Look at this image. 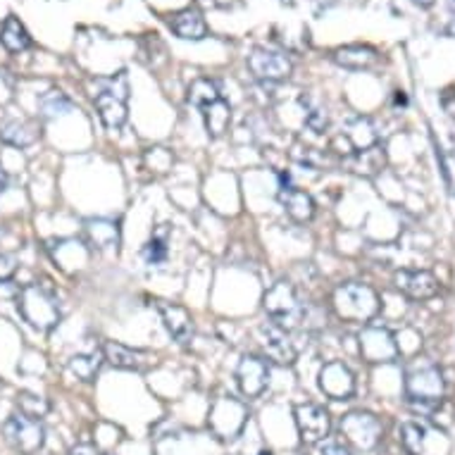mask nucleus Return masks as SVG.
<instances>
[{
    "label": "nucleus",
    "mask_w": 455,
    "mask_h": 455,
    "mask_svg": "<svg viewBox=\"0 0 455 455\" xmlns=\"http://www.w3.org/2000/svg\"><path fill=\"white\" fill-rule=\"evenodd\" d=\"M405 395L415 411L434 412L443 398V377L432 360L419 358L405 370Z\"/></svg>",
    "instance_id": "obj_1"
},
{
    "label": "nucleus",
    "mask_w": 455,
    "mask_h": 455,
    "mask_svg": "<svg viewBox=\"0 0 455 455\" xmlns=\"http://www.w3.org/2000/svg\"><path fill=\"white\" fill-rule=\"evenodd\" d=\"M265 313L269 322H275L286 331L306 327L310 307L300 300L299 291L291 282H275L265 293Z\"/></svg>",
    "instance_id": "obj_2"
},
{
    "label": "nucleus",
    "mask_w": 455,
    "mask_h": 455,
    "mask_svg": "<svg viewBox=\"0 0 455 455\" xmlns=\"http://www.w3.org/2000/svg\"><path fill=\"white\" fill-rule=\"evenodd\" d=\"M17 313L24 322L38 331H51L60 322V306L58 299L41 283H27L17 293Z\"/></svg>",
    "instance_id": "obj_3"
},
{
    "label": "nucleus",
    "mask_w": 455,
    "mask_h": 455,
    "mask_svg": "<svg viewBox=\"0 0 455 455\" xmlns=\"http://www.w3.org/2000/svg\"><path fill=\"white\" fill-rule=\"evenodd\" d=\"M334 310L346 322H370L379 313V296L374 293L372 286L360 282L339 283L334 289Z\"/></svg>",
    "instance_id": "obj_4"
},
{
    "label": "nucleus",
    "mask_w": 455,
    "mask_h": 455,
    "mask_svg": "<svg viewBox=\"0 0 455 455\" xmlns=\"http://www.w3.org/2000/svg\"><path fill=\"white\" fill-rule=\"evenodd\" d=\"M3 434H5V441L15 448L17 453L34 455L44 448L45 429L41 425V419L29 418L24 412H17V415L8 418V422L3 425Z\"/></svg>",
    "instance_id": "obj_5"
},
{
    "label": "nucleus",
    "mask_w": 455,
    "mask_h": 455,
    "mask_svg": "<svg viewBox=\"0 0 455 455\" xmlns=\"http://www.w3.org/2000/svg\"><path fill=\"white\" fill-rule=\"evenodd\" d=\"M246 62L255 79L265 84L286 82L293 72L291 58L286 52L272 51V48H253Z\"/></svg>",
    "instance_id": "obj_6"
},
{
    "label": "nucleus",
    "mask_w": 455,
    "mask_h": 455,
    "mask_svg": "<svg viewBox=\"0 0 455 455\" xmlns=\"http://www.w3.org/2000/svg\"><path fill=\"white\" fill-rule=\"evenodd\" d=\"M246 405L232 398V395H222V398H217L212 411H210L208 425L217 436L234 439V436H239L243 425H246Z\"/></svg>",
    "instance_id": "obj_7"
},
{
    "label": "nucleus",
    "mask_w": 455,
    "mask_h": 455,
    "mask_svg": "<svg viewBox=\"0 0 455 455\" xmlns=\"http://www.w3.org/2000/svg\"><path fill=\"white\" fill-rule=\"evenodd\" d=\"M360 355L367 363H394L401 355V348L395 344V336L381 324H367L358 336Z\"/></svg>",
    "instance_id": "obj_8"
},
{
    "label": "nucleus",
    "mask_w": 455,
    "mask_h": 455,
    "mask_svg": "<svg viewBox=\"0 0 455 455\" xmlns=\"http://www.w3.org/2000/svg\"><path fill=\"white\" fill-rule=\"evenodd\" d=\"M341 436L360 451H372L381 439V422L370 412H348L339 422Z\"/></svg>",
    "instance_id": "obj_9"
},
{
    "label": "nucleus",
    "mask_w": 455,
    "mask_h": 455,
    "mask_svg": "<svg viewBox=\"0 0 455 455\" xmlns=\"http://www.w3.org/2000/svg\"><path fill=\"white\" fill-rule=\"evenodd\" d=\"M296 427H299L300 441L306 446H317L329 436V429H331V419H329V412L317 403H299L296 405Z\"/></svg>",
    "instance_id": "obj_10"
},
{
    "label": "nucleus",
    "mask_w": 455,
    "mask_h": 455,
    "mask_svg": "<svg viewBox=\"0 0 455 455\" xmlns=\"http://www.w3.org/2000/svg\"><path fill=\"white\" fill-rule=\"evenodd\" d=\"M258 339H260L262 351H265V360H275L279 365L296 363L299 351H296V346L291 341V331H286L275 322H265L258 329Z\"/></svg>",
    "instance_id": "obj_11"
},
{
    "label": "nucleus",
    "mask_w": 455,
    "mask_h": 455,
    "mask_svg": "<svg viewBox=\"0 0 455 455\" xmlns=\"http://www.w3.org/2000/svg\"><path fill=\"white\" fill-rule=\"evenodd\" d=\"M236 381L246 398H258L267 391L269 363L262 355H243L236 367Z\"/></svg>",
    "instance_id": "obj_12"
},
{
    "label": "nucleus",
    "mask_w": 455,
    "mask_h": 455,
    "mask_svg": "<svg viewBox=\"0 0 455 455\" xmlns=\"http://www.w3.org/2000/svg\"><path fill=\"white\" fill-rule=\"evenodd\" d=\"M320 388L331 401H348L355 394V379L341 360H331L320 370Z\"/></svg>",
    "instance_id": "obj_13"
},
{
    "label": "nucleus",
    "mask_w": 455,
    "mask_h": 455,
    "mask_svg": "<svg viewBox=\"0 0 455 455\" xmlns=\"http://www.w3.org/2000/svg\"><path fill=\"white\" fill-rule=\"evenodd\" d=\"M394 283L412 300H427L439 293V279L427 269H401L395 272Z\"/></svg>",
    "instance_id": "obj_14"
},
{
    "label": "nucleus",
    "mask_w": 455,
    "mask_h": 455,
    "mask_svg": "<svg viewBox=\"0 0 455 455\" xmlns=\"http://www.w3.org/2000/svg\"><path fill=\"white\" fill-rule=\"evenodd\" d=\"M98 117L108 129H122L127 122V89H105L96 96Z\"/></svg>",
    "instance_id": "obj_15"
},
{
    "label": "nucleus",
    "mask_w": 455,
    "mask_h": 455,
    "mask_svg": "<svg viewBox=\"0 0 455 455\" xmlns=\"http://www.w3.org/2000/svg\"><path fill=\"white\" fill-rule=\"evenodd\" d=\"M157 310L163 315V322L167 331L172 334L174 341L188 344L194 336V317L187 307L177 306V303H157Z\"/></svg>",
    "instance_id": "obj_16"
},
{
    "label": "nucleus",
    "mask_w": 455,
    "mask_h": 455,
    "mask_svg": "<svg viewBox=\"0 0 455 455\" xmlns=\"http://www.w3.org/2000/svg\"><path fill=\"white\" fill-rule=\"evenodd\" d=\"M279 203L286 210V215L291 217L293 222H310L315 217V201L313 196L303 191V188L286 187L279 191Z\"/></svg>",
    "instance_id": "obj_17"
},
{
    "label": "nucleus",
    "mask_w": 455,
    "mask_h": 455,
    "mask_svg": "<svg viewBox=\"0 0 455 455\" xmlns=\"http://www.w3.org/2000/svg\"><path fill=\"white\" fill-rule=\"evenodd\" d=\"M170 27H172L177 36L187 38V41H203L208 36V24H205L198 10H181L170 20Z\"/></svg>",
    "instance_id": "obj_18"
},
{
    "label": "nucleus",
    "mask_w": 455,
    "mask_h": 455,
    "mask_svg": "<svg viewBox=\"0 0 455 455\" xmlns=\"http://www.w3.org/2000/svg\"><path fill=\"white\" fill-rule=\"evenodd\" d=\"M201 112L203 120H205V129H208V136L220 139V136L227 134L229 122H232V105L227 103L224 98H217L212 103L203 105Z\"/></svg>",
    "instance_id": "obj_19"
},
{
    "label": "nucleus",
    "mask_w": 455,
    "mask_h": 455,
    "mask_svg": "<svg viewBox=\"0 0 455 455\" xmlns=\"http://www.w3.org/2000/svg\"><path fill=\"white\" fill-rule=\"evenodd\" d=\"M103 358L117 370H141L146 355L141 351H134V348L120 344V341H105Z\"/></svg>",
    "instance_id": "obj_20"
},
{
    "label": "nucleus",
    "mask_w": 455,
    "mask_h": 455,
    "mask_svg": "<svg viewBox=\"0 0 455 455\" xmlns=\"http://www.w3.org/2000/svg\"><path fill=\"white\" fill-rule=\"evenodd\" d=\"M86 234H89L91 243L100 251H110V248H117L120 243V224L112 222V220H89L86 222Z\"/></svg>",
    "instance_id": "obj_21"
},
{
    "label": "nucleus",
    "mask_w": 455,
    "mask_h": 455,
    "mask_svg": "<svg viewBox=\"0 0 455 455\" xmlns=\"http://www.w3.org/2000/svg\"><path fill=\"white\" fill-rule=\"evenodd\" d=\"M334 60L346 69H370L379 60V55L367 45H346L334 52Z\"/></svg>",
    "instance_id": "obj_22"
},
{
    "label": "nucleus",
    "mask_w": 455,
    "mask_h": 455,
    "mask_svg": "<svg viewBox=\"0 0 455 455\" xmlns=\"http://www.w3.org/2000/svg\"><path fill=\"white\" fill-rule=\"evenodd\" d=\"M346 163H348V167H351L353 172L365 174V177H374V174L384 167V163H387V156H384V148L372 146V148L358 150V153H353L351 157H346Z\"/></svg>",
    "instance_id": "obj_23"
},
{
    "label": "nucleus",
    "mask_w": 455,
    "mask_h": 455,
    "mask_svg": "<svg viewBox=\"0 0 455 455\" xmlns=\"http://www.w3.org/2000/svg\"><path fill=\"white\" fill-rule=\"evenodd\" d=\"M0 139L10 146H17V148H27L31 143H36L38 132L29 122L5 120L0 122Z\"/></svg>",
    "instance_id": "obj_24"
},
{
    "label": "nucleus",
    "mask_w": 455,
    "mask_h": 455,
    "mask_svg": "<svg viewBox=\"0 0 455 455\" xmlns=\"http://www.w3.org/2000/svg\"><path fill=\"white\" fill-rule=\"evenodd\" d=\"M0 44L5 45L10 52H22L31 45V36L17 17H8L0 27Z\"/></svg>",
    "instance_id": "obj_25"
},
{
    "label": "nucleus",
    "mask_w": 455,
    "mask_h": 455,
    "mask_svg": "<svg viewBox=\"0 0 455 455\" xmlns=\"http://www.w3.org/2000/svg\"><path fill=\"white\" fill-rule=\"evenodd\" d=\"M217 98H222V91H220V84L212 82V79H196L191 86H188V103L196 105L198 110H201L203 105L212 103Z\"/></svg>",
    "instance_id": "obj_26"
},
{
    "label": "nucleus",
    "mask_w": 455,
    "mask_h": 455,
    "mask_svg": "<svg viewBox=\"0 0 455 455\" xmlns=\"http://www.w3.org/2000/svg\"><path fill=\"white\" fill-rule=\"evenodd\" d=\"M300 105L306 108V124L307 129H313V132H317V134H322V132H327L329 127V115L327 110L322 108L320 103H315L313 98L310 96H300Z\"/></svg>",
    "instance_id": "obj_27"
},
{
    "label": "nucleus",
    "mask_w": 455,
    "mask_h": 455,
    "mask_svg": "<svg viewBox=\"0 0 455 455\" xmlns=\"http://www.w3.org/2000/svg\"><path fill=\"white\" fill-rule=\"evenodd\" d=\"M69 370L82 381H93L98 370H100V355L98 353H93V355H75L69 360Z\"/></svg>",
    "instance_id": "obj_28"
},
{
    "label": "nucleus",
    "mask_w": 455,
    "mask_h": 455,
    "mask_svg": "<svg viewBox=\"0 0 455 455\" xmlns=\"http://www.w3.org/2000/svg\"><path fill=\"white\" fill-rule=\"evenodd\" d=\"M401 443L408 451V455H422L425 451V429L415 422H405L401 427Z\"/></svg>",
    "instance_id": "obj_29"
},
{
    "label": "nucleus",
    "mask_w": 455,
    "mask_h": 455,
    "mask_svg": "<svg viewBox=\"0 0 455 455\" xmlns=\"http://www.w3.org/2000/svg\"><path fill=\"white\" fill-rule=\"evenodd\" d=\"M41 110H44L45 117H60V115L72 112V100L60 91H51L41 98Z\"/></svg>",
    "instance_id": "obj_30"
},
{
    "label": "nucleus",
    "mask_w": 455,
    "mask_h": 455,
    "mask_svg": "<svg viewBox=\"0 0 455 455\" xmlns=\"http://www.w3.org/2000/svg\"><path fill=\"white\" fill-rule=\"evenodd\" d=\"M143 260H146V265H163L164 260H167V241H164V236L160 234V236H153V239L143 246L141 251Z\"/></svg>",
    "instance_id": "obj_31"
},
{
    "label": "nucleus",
    "mask_w": 455,
    "mask_h": 455,
    "mask_svg": "<svg viewBox=\"0 0 455 455\" xmlns=\"http://www.w3.org/2000/svg\"><path fill=\"white\" fill-rule=\"evenodd\" d=\"M17 405H20V412L29 415V418L41 419L48 412V403H45L41 395L34 394H20L17 395Z\"/></svg>",
    "instance_id": "obj_32"
},
{
    "label": "nucleus",
    "mask_w": 455,
    "mask_h": 455,
    "mask_svg": "<svg viewBox=\"0 0 455 455\" xmlns=\"http://www.w3.org/2000/svg\"><path fill=\"white\" fill-rule=\"evenodd\" d=\"M146 163H148L156 172H167L170 164H172V156L164 148H150L148 156H146Z\"/></svg>",
    "instance_id": "obj_33"
},
{
    "label": "nucleus",
    "mask_w": 455,
    "mask_h": 455,
    "mask_svg": "<svg viewBox=\"0 0 455 455\" xmlns=\"http://www.w3.org/2000/svg\"><path fill=\"white\" fill-rule=\"evenodd\" d=\"M317 455H351V453H348V448H346L344 443L324 439L320 443V448H317Z\"/></svg>",
    "instance_id": "obj_34"
},
{
    "label": "nucleus",
    "mask_w": 455,
    "mask_h": 455,
    "mask_svg": "<svg viewBox=\"0 0 455 455\" xmlns=\"http://www.w3.org/2000/svg\"><path fill=\"white\" fill-rule=\"evenodd\" d=\"M5 188H8V174H5L3 164H0V196L5 194Z\"/></svg>",
    "instance_id": "obj_35"
},
{
    "label": "nucleus",
    "mask_w": 455,
    "mask_h": 455,
    "mask_svg": "<svg viewBox=\"0 0 455 455\" xmlns=\"http://www.w3.org/2000/svg\"><path fill=\"white\" fill-rule=\"evenodd\" d=\"M415 5H419V8H432L434 0H415Z\"/></svg>",
    "instance_id": "obj_36"
}]
</instances>
